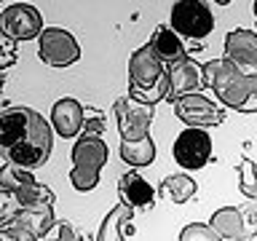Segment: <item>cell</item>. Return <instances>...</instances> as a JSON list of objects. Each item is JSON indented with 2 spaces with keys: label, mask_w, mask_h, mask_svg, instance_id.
I'll return each mask as SVG.
<instances>
[{
  "label": "cell",
  "mask_w": 257,
  "mask_h": 241,
  "mask_svg": "<svg viewBox=\"0 0 257 241\" xmlns=\"http://www.w3.org/2000/svg\"><path fill=\"white\" fill-rule=\"evenodd\" d=\"M204 80L206 86L214 91L217 102L222 107H233L241 110L244 102L252 96V88H249V78L241 75L236 70V64L225 56H217V59H209L204 64Z\"/></svg>",
  "instance_id": "obj_1"
},
{
  "label": "cell",
  "mask_w": 257,
  "mask_h": 241,
  "mask_svg": "<svg viewBox=\"0 0 257 241\" xmlns=\"http://www.w3.org/2000/svg\"><path fill=\"white\" fill-rule=\"evenodd\" d=\"M70 158H72V169H70L72 188L86 193V190L96 188L102 166L107 164V158H110V150H107V142H104L102 137L80 134L75 140V145H72Z\"/></svg>",
  "instance_id": "obj_2"
},
{
  "label": "cell",
  "mask_w": 257,
  "mask_h": 241,
  "mask_svg": "<svg viewBox=\"0 0 257 241\" xmlns=\"http://www.w3.org/2000/svg\"><path fill=\"white\" fill-rule=\"evenodd\" d=\"M51 148H54V126H51V120L43 118L40 112H32V124H30L27 137H24L22 142H16L6 156H8L11 164L32 172V169L43 166L48 161Z\"/></svg>",
  "instance_id": "obj_3"
},
{
  "label": "cell",
  "mask_w": 257,
  "mask_h": 241,
  "mask_svg": "<svg viewBox=\"0 0 257 241\" xmlns=\"http://www.w3.org/2000/svg\"><path fill=\"white\" fill-rule=\"evenodd\" d=\"M172 30L180 38L201 40L214 30V11L201 0H177L172 6Z\"/></svg>",
  "instance_id": "obj_4"
},
{
  "label": "cell",
  "mask_w": 257,
  "mask_h": 241,
  "mask_svg": "<svg viewBox=\"0 0 257 241\" xmlns=\"http://www.w3.org/2000/svg\"><path fill=\"white\" fill-rule=\"evenodd\" d=\"M172 104H174V115L185 124V129H212L225 120L222 104L214 102L212 96H206L204 91L185 94L180 99H174Z\"/></svg>",
  "instance_id": "obj_5"
},
{
  "label": "cell",
  "mask_w": 257,
  "mask_h": 241,
  "mask_svg": "<svg viewBox=\"0 0 257 241\" xmlns=\"http://www.w3.org/2000/svg\"><path fill=\"white\" fill-rule=\"evenodd\" d=\"M112 112H115L118 132H120V140H123V142H134V140H145V137H150V126H153L156 107L137 102L134 96L126 94V96H118V99H115Z\"/></svg>",
  "instance_id": "obj_6"
},
{
  "label": "cell",
  "mask_w": 257,
  "mask_h": 241,
  "mask_svg": "<svg viewBox=\"0 0 257 241\" xmlns=\"http://www.w3.org/2000/svg\"><path fill=\"white\" fill-rule=\"evenodd\" d=\"M38 56L48 67H70L80 59V46L64 27H46L38 38Z\"/></svg>",
  "instance_id": "obj_7"
},
{
  "label": "cell",
  "mask_w": 257,
  "mask_h": 241,
  "mask_svg": "<svg viewBox=\"0 0 257 241\" xmlns=\"http://www.w3.org/2000/svg\"><path fill=\"white\" fill-rule=\"evenodd\" d=\"M43 16L30 3H11L0 14V32L11 40H35L43 35Z\"/></svg>",
  "instance_id": "obj_8"
},
{
  "label": "cell",
  "mask_w": 257,
  "mask_h": 241,
  "mask_svg": "<svg viewBox=\"0 0 257 241\" xmlns=\"http://www.w3.org/2000/svg\"><path fill=\"white\" fill-rule=\"evenodd\" d=\"M172 156L182 169H204L212 161V137L206 129H182L172 145Z\"/></svg>",
  "instance_id": "obj_9"
},
{
  "label": "cell",
  "mask_w": 257,
  "mask_h": 241,
  "mask_svg": "<svg viewBox=\"0 0 257 241\" xmlns=\"http://www.w3.org/2000/svg\"><path fill=\"white\" fill-rule=\"evenodd\" d=\"M164 78H166V64L161 62V56L156 54V48L150 43H145L128 56V86L142 88V91H153Z\"/></svg>",
  "instance_id": "obj_10"
},
{
  "label": "cell",
  "mask_w": 257,
  "mask_h": 241,
  "mask_svg": "<svg viewBox=\"0 0 257 241\" xmlns=\"http://www.w3.org/2000/svg\"><path fill=\"white\" fill-rule=\"evenodd\" d=\"M225 59L236 64L241 75H257V32L246 27H236L225 35Z\"/></svg>",
  "instance_id": "obj_11"
},
{
  "label": "cell",
  "mask_w": 257,
  "mask_h": 241,
  "mask_svg": "<svg viewBox=\"0 0 257 241\" xmlns=\"http://www.w3.org/2000/svg\"><path fill=\"white\" fill-rule=\"evenodd\" d=\"M166 75H169V86H172V91H169V102L180 99V96H185V94H198L201 88L206 86L204 64H196L190 56H188V59H182V62L169 64Z\"/></svg>",
  "instance_id": "obj_12"
},
{
  "label": "cell",
  "mask_w": 257,
  "mask_h": 241,
  "mask_svg": "<svg viewBox=\"0 0 257 241\" xmlns=\"http://www.w3.org/2000/svg\"><path fill=\"white\" fill-rule=\"evenodd\" d=\"M83 115H86V107L78 99H72V96H62L59 102H54L51 118H48V120H51L54 132L59 137L72 140V137L83 134Z\"/></svg>",
  "instance_id": "obj_13"
},
{
  "label": "cell",
  "mask_w": 257,
  "mask_h": 241,
  "mask_svg": "<svg viewBox=\"0 0 257 241\" xmlns=\"http://www.w3.org/2000/svg\"><path fill=\"white\" fill-rule=\"evenodd\" d=\"M32 112L35 110L24 107V104H11V107L0 110V148L6 153L27 137L30 124H32Z\"/></svg>",
  "instance_id": "obj_14"
},
{
  "label": "cell",
  "mask_w": 257,
  "mask_h": 241,
  "mask_svg": "<svg viewBox=\"0 0 257 241\" xmlns=\"http://www.w3.org/2000/svg\"><path fill=\"white\" fill-rule=\"evenodd\" d=\"M118 196H120V204L128 206V209H142V212H148V209H153V204H156V190L150 188L148 180H142L140 174L134 172H126L123 177L118 180Z\"/></svg>",
  "instance_id": "obj_15"
},
{
  "label": "cell",
  "mask_w": 257,
  "mask_h": 241,
  "mask_svg": "<svg viewBox=\"0 0 257 241\" xmlns=\"http://www.w3.org/2000/svg\"><path fill=\"white\" fill-rule=\"evenodd\" d=\"M14 225H19L27 233H32L35 238L43 241L48 236V230L56 225V217H54V204H43V206H32V209H19L14 214Z\"/></svg>",
  "instance_id": "obj_16"
},
{
  "label": "cell",
  "mask_w": 257,
  "mask_h": 241,
  "mask_svg": "<svg viewBox=\"0 0 257 241\" xmlns=\"http://www.w3.org/2000/svg\"><path fill=\"white\" fill-rule=\"evenodd\" d=\"M148 43L156 48V54L161 56V62H164L166 67L174 64V62L188 59V51H185V46H182V38L172 30V24H158Z\"/></svg>",
  "instance_id": "obj_17"
},
{
  "label": "cell",
  "mask_w": 257,
  "mask_h": 241,
  "mask_svg": "<svg viewBox=\"0 0 257 241\" xmlns=\"http://www.w3.org/2000/svg\"><path fill=\"white\" fill-rule=\"evenodd\" d=\"M209 225H212V230H214L222 241L249 238V236H246L244 217H241V209H236V206H222V209H217V212H212V217H209Z\"/></svg>",
  "instance_id": "obj_18"
},
{
  "label": "cell",
  "mask_w": 257,
  "mask_h": 241,
  "mask_svg": "<svg viewBox=\"0 0 257 241\" xmlns=\"http://www.w3.org/2000/svg\"><path fill=\"white\" fill-rule=\"evenodd\" d=\"M132 217H134V209H128L123 204L112 206L104 214L99 230H96V241H123V233H134V228L128 225Z\"/></svg>",
  "instance_id": "obj_19"
},
{
  "label": "cell",
  "mask_w": 257,
  "mask_h": 241,
  "mask_svg": "<svg viewBox=\"0 0 257 241\" xmlns=\"http://www.w3.org/2000/svg\"><path fill=\"white\" fill-rule=\"evenodd\" d=\"M198 185L190 174H169L158 188V196L172 201V204H188V201L196 196Z\"/></svg>",
  "instance_id": "obj_20"
},
{
  "label": "cell",
  "mask_w": 257,
  "mask_h": 241,
  "mask_svg": "<svg viewBox=\"0 0 257 241\" xmlns=\"http://www.w3.org/2000/svg\"><path fill=\"white\" fill-rule=\"evenodd\" d=\"M120 161L132 169L150 166L156 161V142H153V137L134 140V142H120Z\"/></svg>",
  "instance_id": "obj_21"
},
{
  "label": "cell",
  "mask_w": 257,
  "mask_h": 241,
  "mask_svg": "<svg viewBox=\"0 0 257 241\" xmlns=\"http://www.w3.org/2000/svg\"><path fill=\"white\" fill-rule=\"evenodd\" d=\"M38 182L35 177H32L30 169H22L11 164V161H6L3 169H0V190H3V196H14L16 190H22L24 185H32Z\"/></svg>",
  "instance_id": "obj_22"
},
{
  "label": "cell",
  "mask_w": 257,
  "mask_h": 241,
  "mask_svg": "<svg viewBox=\"0 0 257 241\" xmlns=\"http://www.w3.org/2000/svg\"><path fill=\"white\" fill-rule=\"evenodd\" d=\"M14 201L19 209H32V206H43V204H54V190L43 182H32L24 185L22 190L14 193Z\"/></svg>",
  "instance_id": "obj_23"
},
{
  "label": "cell",
  "mask_w": 257,
  "mask_h": 241,
  "mask_svg": "<svg viewBox=\"0 0 257 241\" xmlns=\"http://www.w3.org/2000/svg\"><path fill=\"white\" fill-rule=\"evenodd\" d=\"M238 188L249 201H257V164L252 158H244L238 164Z\"/></svg>",
  "instance_id": "obj_24"
},
{
  "label": "cell",
  "mask_w": 257,
  "mask_h": 241,
  "mask_svg": "<svg viewBox=\"0 0 257 241\" xmlns=\"http://www.w3.org/2000/svg\"><path fill=\"white\" fill-rule=\"evenodd\" d=\"M107 132V115L99 107L86 104V115H83V134L86 137H104Z\"/></svg>",
  "instance_id": "obj_25"
},
{
  "label": "cell",
  "mask_w": 257,
  "mask_h": 241,
  "mask_svg": "<svg viewBox=\"0 0 257 241\" xmlns=\"http://www.w3.org/2000/svg\"><path fill=\"white\" fill-rule=\"evenodd\" d=\"M180 241H222V238L212 230L209 222H190V225L182 228Z\"/></svg>",
  "instance_id": "obj_26"
},
{
  "label": "cell",
  "mask_w": 257,
  "mask_h": 241,
  "mask_svg": "<svg viewBox=\"0 0 257 241\" xmlns=\"http://www.w3.org/2000/svg\"><path fill=\"white\" fill-rule=\"evenodd\" d=\"M0 241H40V238H35L32 233L19 228V225L6 222V225H0Z\"/></svg>",
  "instance_id": "obj_27"
},
{
  "label": "cell",
  "mask_w": 257,
  "mask_h": 241,
  "mask_svg": "<svg viewBox=\"0 0 257 241\" xmlns=\"http://www.w3.org/2000/svg\"><path fill=\"white\" fill-rule=\"evenodd\" d=\"M241 217H244V225H246V236L254 238L257 236V201H249L246 204H241Z\"/></svg>",
  "instance_id": "obj_28"
},
{
  "label": "cell",
  "mask_w": 257,
  "mask_h": 241,
  "mask_svg": "<svg viewBox=\"0 0 257 241\" xmlns=\"http://www.w3.org/2000/svg\"><path fill=\"white\" fill-rule=\"evenodd\" d=\"M0 48H3V56H0V72L6 75V70L16 62V40H11L8 35L0 32Z\"/></svg>",
  "instance_id": "obj_29"
},
{
  "label": "cell",
  "mask_w": 257,
  "mask_h": 241,
  "mask_svg": "<svg viewBox=\"0 0 257 241\" xmlns=\"http://www.w3.org/2000/svg\"><path fill=\"white\" fill-rule=\"evenodd\" d=\"M56 228H59V238H56V241H83L80 230L70 220H59V222H56Z\"/></svg>",
  "instance_id": "obj_30"
},
{
  "label": "cell",
  "mask_w": 257,
  "mask_h": 241,
  "mask_svg": "<svg viewBox=\"0 0 257 241\" xmlns=\"http://www.w3.org/2000/svg\"><path fill=\"white\" fill-rule=\"evenodd\" d=\"M238 112H257V94L249 96V99L244 102V107H241Z\"/></svg>",
  "instance_id": "obj_31"
},
{
  "label": "cell",
  "mask_w": 257,
  "mask_h": 241,
  "mask_svg": "<svg viewBox=\"0 0 257 241\" xmlns=\"http://www.w3.org/2000/svg\"><path fill=\"white\" fill-rule=\"evenodd\" d=\"M252 11H254V19H257V0H254V3H252Z\"/></svg>",
  "instance_id": "obj_32"
},
{
  "label": "cell",
  "mask_w": 257,
  "mask_h": 241,
  "mask_svg": "<svg viewBox=\"0 0 257 241\" xmlns=\"http://www.w3.org/2000/svg\"><path fill=\"white\" fill-rule=\"evenodd\" d=\"M233 241H252V238H233Z\"/></svg>",
  "instance_id": "obj_33"
}]
</instances>
